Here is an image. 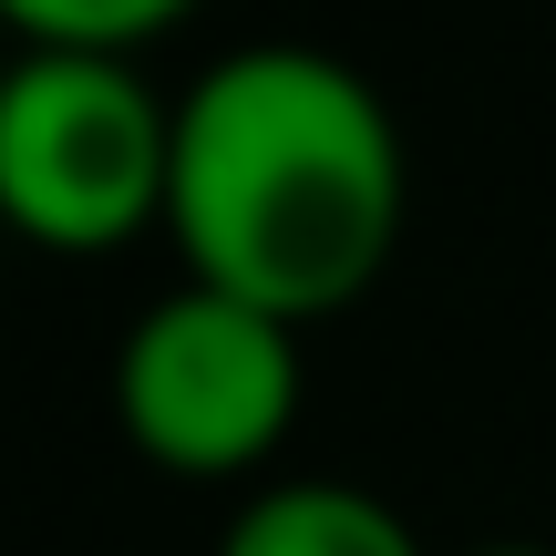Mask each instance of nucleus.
<instances>
[{
	"mask_svg": "<svg viewBox=\"0 0 556 556\" xmlns=\"http://www.w3.org/2000/svg\"><path fill=\"white\" fill-rule=\"evenodd\" d=\"M165 227L197 289H227L299 330L392 268L402 135L371 83L309 41L227 52L176 103Z\"/></svg>",
	"mask_w": 556,
	"mask_h": 556,
	"instance_id": "f257e3e1",
	"label": "nucleus"
},
{
	"mask_svg": "<svg viewBox=\"0 0 556 556\" xmlns=\"http://www.w3.org/2000/svg\"><path fill=\"white\" fill-rule=\"evenodd\" d=\"M176 103L124 52H21L0 73V217L41 248H114L165 217Z\"/></svg>",
	"mask_w": 556,
	"mask_h": 556,
	"instance_id": "f03ea898",
	"label": "nucleus"
},
{
	"mask_svg": "<svg viewBox=\"0 0 556 556\" xmlns=\"http://www.w3.org/2000/svg\"><path fill=\"white\" fill-rule=\"evenodd\" d=\"M114 413L135 433V454L176 464V475H238V464H258L299 413L289 319L186 278L176 299H155L124 330Z\"/></svg>",
	"mask_w": 556,
	"mask_h": 556,
	"instance_id": "7ed1b4c3",
	"label": "nucleus"
},
{
	"mask_svg": "<svg viewBox=\"0 0 556 556\" xmlns=\"http://www.w3.org/2000/svg\"><path fill=\"white\" fill-rule=\"evenodd\" d=\"M217 556H422V536L361 484H278L227 526Z\"/></svg>",
	"mask_w": 556,
	"mask_h": 556,
	"instance_id": "20e7f679",
	"label": "nucleus"
},
{
	"mask_svg": "<svg viewBox=\"0 0 556 556\" xmlns=\"http://www.w3.org/2000/svg\"><path fill=\"white\" fill-rule=\"evenodd\" d=\"M186 0H0V21L31 31V52H135Z\"/></svg>",
	"mask_w": 556,
	"mask_h": 556,
	"instance_id": "39448f33",
	"label": "nucleus"
},
{
	"mask_svg": "<svg viewBox=\"0 0 556 556\" xmlns=\"http://www.w3.org/2000/svg\"><path fill=\"white\" fill-rule=\"evenodd\" d=\"M484 556H546V546H484Z\"/></svg>",
	"mask_w": 556,
	"mask_h": 556,
	"instance_id": "423d86ee",
	"label": "nucleus"
}]
</instances>
